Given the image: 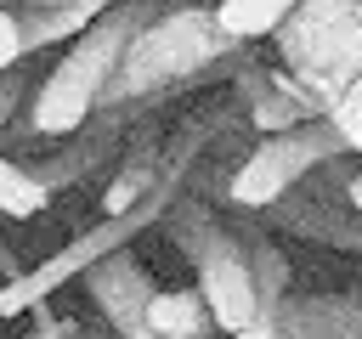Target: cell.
<instances>
[{"mask_svg": "<svg viewBox=\"0 0 362 339\" xmlns=\"http://www.w3.org/2000/svg\"><path fill=\"white\" fill-rule=\"evenodd\" d=\"M130 339H175V333H153V328H136Z\"/></svg>", "mask_w": 362, "mask_h": 339, "instance_id": "e0dca14e", "label": "cell"}, {"mask_svg": "<svg viewBox=\"0 0 362 339\" xmlns=\"http://www.w3.org/2000/svg\"><path fill=\"white\" fill-rule=\"evenodd\" d=\"M328 124L339 130V141H345L351 153H362V73L328 102Z\"/></svg>", "mask_w": 362, "mask_h": 339, "instance_id": "7c38bea8", "label": "cell"}, {"mask_svg": "<svg viewBox=\"0 0 362 339\" xmlns=\"http://www.w3.org/2000/svg\"><path fill=\"white\" fill-rule=\"evenodd\" d=\"M40 209H51V181L28 164H11L0 158V215L11 220H34Z\"/></svg>", "mask_w": 362, "mask_h": 339, "instance_id": "8fae6325", "label": "cell"}, {"mask_svg": "<svg viewBox=\"0 0 362 339\" xmlns=\"http://www.w3.org/2000/svg\"><path fill=\"white\" fill-rule=\"evenodd\" d=\"M0 158H6V124H0Z\"/></svg>", "mask_w": 362, "mask_h": 339, "instance_id": "ac0fdd59", "label": "cell"}, {"mask_svg": "<svg viewBox=\"0 0 362 339\" xmlns=\"http://www.w3.org/2000/svg\"><path fill=\"white\" fill-rule=\"evenodd\" d=\"M23 56H28V40H23V11H11V6L0 0V73H11Z\"/></svg>", "mask_w": 362, "mask_h": 339, "instance_id": "4fadbf2b", "label": "cell"}, {"mask_svg": "<svg viewBox=\"0 0 362 339\" xmlns=\"http://www.w3.org/2000/svg\"><path fill=\"white\" fill-rule=\"evenodd\" d=\"M226 45H232V34L215 23V11H187V6H181V11H158V17L130 40V51H124V62H119L102 107H107V102L153 96V90L198 73L204 62H215Z\"/></svg>", "mask_w": 362, "mask_h": 339, "instance_id": "7a4b0ae2", "label": "cell"}, {"mask_svg": "<svg viewBox=\"0 0 362 339\" xmlns=\"http://www.w3.org/2000/svg\"><path fill=\"white\" fill-rule=\"evenodd\" d=\"M328 153H345V141H339V130H334L328 119H305L300 130L266 136V141L238 164V175L226 181V198H232L238 209H266V203H277L294 181H305L311 164H322Z\"/></svg>", "mask_w": 362, "mask_h": 339, "instance_id": "5b68a950", "label": "cell"}, {"mask_svg": "<svg viewBox=\"0 0 362 339\" xmlns=\"http://www.w3.org/2000/svg\"><path fill=\"white\" fill-rule=\"evenodd\" d=\"M85 294L96 299L102 322H107L119 339H130L136 328H147V299H153L158 288H153L147 266H141L130 249H113L107 260H96V266L85 271Z\"/></svg>", "mask_w": 362, "mask_h": 339, "instance_id": "8992f818", "label": "cell"}, {"mask_svg": "<svg viewBox=\"0 0 362 339\" xmlns=\"http://www.w3.org/2000/svg\"><path fill=\"white\" fill-rule=\"evenodd\" d=\"M232 339H288V333H283V316H266V311H260V316H255L249 328H238Z\"/></svg>", "mask_w": 362, "mask_h": 339, "instance_id": "5bb4252c", "label": "cell"}, {"mask_svg": "<svg viewBox=\"0 0 362 339\" xmlns=\"http://www.w3.org/2000/svg\"><path fill=\"white\" fill-rule=\"evenodd\" d=\"M158 203H164V186L141 203V209H130V215H102L90 232H79L68 249H57L51 260H40L34 271H17V277H6V288H0V316H17V311H40L62 282H74V277H85L96 260H107L113 249H130V237L158 215Z\"/></svg>", "mask_w": 362, "mask_h": 339, "instance_id": "277c9868", "label": "cell"}, {"mask_svg": "<svg viewBox=\"0 0 362 339\" xmlns=\"http://www.w3.org/2000/svg\"><path fill=\"white\" fill-rule=\"evenodd\" d=\"M6 6H11V0H6Z\"/></svg>", "mask_w": 362, "mask_h": 339, "instance_id": "d6986e66", "label": "cell"}, {"mask_svg": "<svg viewBox=\"0 0 362 339\" xmlns=\"http://www.w3.org/2000/svg\"><path fill=\"white\" fill-rule=\"evenodd\" d=\"M345 198H351V209H356V215H362V170H356V175H351V181H345Z\"/></svg>", "mask_w": 362, "mask_h": 339, "instance_id": "2e32d148", "label": "cell"}, {"mask_svg": "<svg viewBox=\"0 0 362 339\" xmlns=\"http://www.w3.org/2000/svg\"><path fill=\"white\" fill-rule=\"evenodd\" d=\"M153 17H158V0H119V6H107V11L74 40V51L45 73V85H40V96H34V113H28L34 136H74V130H85V119L102 107L107 85H113L130 40H136Z\"/></svg>", "mask_w": 362, "mask_h": 339, "instance_id": "6da1fadb", "label": "cell"}, {"mask_svg": "<svg viewBox=\"0 0 362 339\" xmlns=\"http://www.w3.org/2000/svg\"><path fill=\"white\" fill-rule=\"evenodd\" d=\"M305 0H221L215 6V23L232 34V40H260V34H277Z\"/></svg>", "mask_w": 362, "mask_h": 339, "instance_id": "30bf717a", "label": "cell"}, {"mask_svg": "<svg viewBox=\"0 0 362 339\" xmlns=\"http://www.w3.org/2000/svg\"><path fill=\"white\" fill-rule=\"evenodd\" d=\"M170 237L192 254V271H198V288L215 311V328L221 333H238L260 316V282H255V266H249V249L238 232H226L204 203H175L170 209Z\"/></svg>", "mask_w": 362, "mask_h": 339, "instance_id": "3957f363", "label": "cell"}, {"mask_svg": "<svg viewBox=\"0 0 362 339\" xmlns=\"http://www.w3.org/2000/svg\"><path fill=\"white\" fill-rule=\"evenodd\" d=\"M288 339H362V294L351 299H283Z\"/></svg>", "mask_w": 362, "mask_h": 339, "instance_id": "52a82bcc", "label": "cell"}, {"mask_svg": "<svg viewBox=\"0 0 362 339\" xmlns=\"http://www.w3.org/2000/svg\"><path fill=\"white\" fill-rule=\"evenodd\" d=\"M147 328L153 333H175V339H204L215 328V311L204 299V288H158L147 299Z\"/></svg>", "mask_w": 362, "mask_h": 339, "instance_id": "ba28073f", "label": "cell"}, {"mask_svg": "<svg viewBox=\"0 0 362 339\" xmlns=\"http://www.w3.org/2000/svg\"><path fill=\"white\" fill-rule=\"evenodd\" d=\"M11 107H17V79H11V73H0V124L11 119Z\"/></svg>", "mask_w": 362, "mask_h": 339, "instance_id": "9a60e30c", "label": "cell"}, {"mask_svg": "<svg viewBox=\"0 0 362 339\" xmlns=\"http://www.w3.org/2000/svg\"><path fill=\"white\" fill-rule=\"evenodd\" d=\"M153 192H158V153H153V141H136L130 158L119 164L113 186L102 192V215H130V209H141Z\"/></svg>", "mask_w": 362, "mask_h": 339, "instance_id": "9c48e42d", "label": "cell"}]
</instances>
